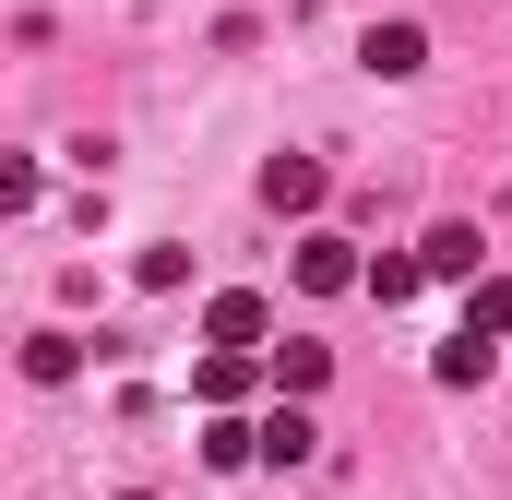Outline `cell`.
I'll list each match as a JSON object with an SVG mask.
<instances>
[{"label": "cell", "instance_id": "5", "mask_svg": "<svg viewBox=\"0 0 512 500\" xmlns=\"http://www.w3.org/2000/svg\"><path fill=\"white\" fill-rule=\"evenodd\" d=\"M322 191H334L322 155H274V167H262V203H274V215H322Z\"/></svg>", "mask_w": 512, "mask_h": 500}, {"label": "cell", "instance_id": "10", "mask_svg": "<svg viewBox=\"0 0 512 500\" xmlns=\"http://www.w3.org/2000/svg\"><path fill=\"white\" fill-rule=\"evenodd\" d=\"M417 286H429V262H417V250H382V262H370V286H358V298H382V310H405V298H417Z\"/></svg>", "mask_w": 512, "mask_h": 500}, {"label": "cell", "instance_id": "13", "mask_svg": "<svg viewBox=\"0 0 512 500\" xmlns=\"http://www.w3.org/2000/svg\"><path fill=\"white\" fill-rule=\"evenodd\" d=\"M72 370H84L72 334H24V381H72Z\"/></svg>", "mask_w": 512, "mask_h": 500}, {"label": "cell", "instance_id": "6", "mask_svg": "<svg viewBox=\"0 0 512 500\" xmlns=\"http://www.w3.org/2000/svg\"><path fill=\"white\" fill-rule=\"evenodd\" d=\"M310 453H322V417H310V405H274V417H262V465H274V477H298Z\"/></svg>", "mask_w": 512, "mask_h": 500}, {"label": "cell", "instance_id": "2", "mask_svg": "<svg viewBox=\"0 0 512 500\" xmlns=\"http://www.w3.org/2000/svg\"><path fill=\"white\" fill-rule=\"evenodd\" d=\"M262 322H274V310H262L251 286H215V298H203V346H227V358H251Z\"/></svg>", "mask_w": 512, "mask_h": 500}, {"label": "cell", "instance_id": "9", "mask_svg": "<svg viewBox=\"0 0 512 500\" xmlns=\"http://www.w3.org/2000/svg\"><path fill=\"white\" fill-rule=\"evenodd\" d=\"M429 370H441V393H477V381L501 370V346H477V334H453V346H441Z\"/></svg>", "mask_w": 512, "mask_h": 500}, {"label": "cell", "instance_id": "12", "mask_svg": "<svg viewBox=\"0 0 512 500\" xmlns=\"http://www.w3.org/2000/svg\"><path fill=\"white\" fill-rule=\"evenodd\" d=\"M203 465H262V429L251 417H215V429H203Z\"/></svg>", "mask_w": 512, "mask_h": 500}, {"label": "cell", "instance_id": "1", "mask_svg": "<svg viewBox=\"0 0 512 500\" xmlns=\"http://www.w3.org/2000/svg\"><path fill=\"white\" fill-rule=\"evenodd\" d=\"M298 286H310V298H346V286H370V262H358V239L310 227V239H298Z\"/></svg>", "mask_w": 512, "mask_h": 500}, {"label": "cell", "instance_id": "7", "mask_svg": "<svg viewBox=\"0 0 512 500\" xmlns=\"http://www.w3.org/2000/svg\"><path fill=\"white\" fill-rule=\"evenodd\" d=\"M251 381H262V358H227V346H203V370H191V393H203L215 417H239V405H251Z\"/></svg>", "mask_w": 512, "mask_h": 500}, {"label": "cell", "instance_id": "11", "mask_svg": "<svg viewBox=\"0 0 512 500\" xmlns=\"http://www.w3.org/2000/svg\"><path fill=\"white\" fill-rule=\"evenodd\" d=\"M358 60H370V72H417V60H429V36H417V24H370V48H358Z\"/></svg>", "mask_w": 512, "mask_h": 500}, {"label": "cell", "instance_id": "8", "mask_svg": "<svg viewBox=\"0 0 512 500\" xmlns=\"http://www.w3.org/2000/svg\"><path fill=\"white\" fill-rule=\"evenodd\" d=\"M465 334L477 346H512V274H477L465 286Z\"/></svg>", "mask_w": 512, "mask_h": 500}, {"label": "cell", "instance_id": "3", "mask_svg": "<svg viewBox=\"0 0 512 500\" xmlns=\"http://www.w3.org/2000/svg\"><path fill=\"white\" fill-rule=\"evenodd\" d=\"M417 262H429V286H477V274H489V250H477V227H465V215H441V227L417 239Z\"/></svg>", "mask_w": 512, "mask_h": 500}, {"label": "cell", "instance_id": "4", "mask_svg": "<svg viewBox=\"0 0 512 500\" xmlns=\"http://www.w3.org/2000/svg\"><path fill=\"white\" fill-rule=\"evenodd\" d=\"M262 370H274V405H310V393L334 381V346H310V334H286V346H274Z\"/></svg>", "mask_w": 512, "mask_h": 500}]
</instances>
